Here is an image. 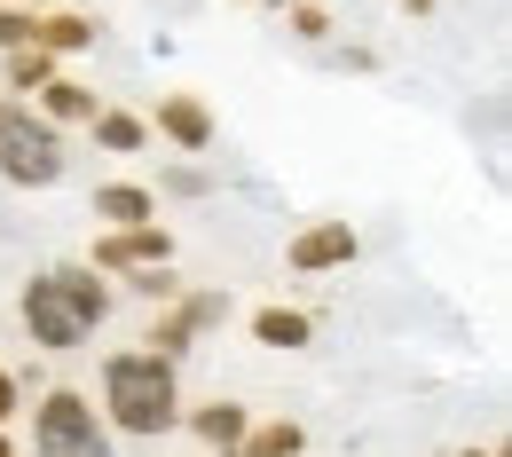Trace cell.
<instances>
[{"mask_svg": "<svg viewBox=\"0 0 512 457\" xmlns=\"http://www.w3.org/2000/svg\"><path fill=\"white\" fill-rule=\"evenodd\" d=\"M347 261H355V229H347V221H308V229L292 237V268H300V276L347 268Z\"/></svg>", "mask_w": 512, "mask_h": 457, "instance_id": "cell-5", "label": "cell"}, {"mask_svg": "<svg viewBox=\"0 0 512 457\" xmlns=\"http://www.w3.org/2000/svg\"><path fill=\"white\" fill-rule=\"evenodd\" d=\"M253 339H260V347H308L316 324H308L300 308H260V316H253Z\"/></svg>", "mask_w": 512, "mask_h": 457, "instance_id": "cell-11", "label": "cell"}, {"mask_svg": "<svg viewBox=\"0 0 512 457\" xmlns=\"http://www.w3.org/2000/svg\"><path fill=\"white\" fill-rule=\"evenodd\" d=\"M0 457H16V442H8V434H0Z\"/></svg>", "mask_w": 512, "mask_h": 457, "instance_id": "cell-19", "label": "cell"}, {"mask_svg": "<svg viewBox=\"0 0 512 457\" xmlns=\"http://www.w3.org/2000/svg\"><path fill=\"white\" fill-rule=\"evenodd\" d=\"M190 426H197V442H213V450H237V442L253 434V418H245V402H205V410H197Z\"/></svg>", "mask_w": 512, "mask_h": 457, "instance_id": "cell-10", "label": "cell"}, {"mask_svg": "<svg viewBox=\"0 0 512 457\" xmlns=\"http://www.w3.org/2000/svg\"><path fill=\"white\" fill-rule=\"evenodd\" d=\"M95 221H111V229H158V197L134 190V182H103L95 190Z\"/></svg>", "mask_w": 512, "mask_h": 457, "instance_id": "cell-7", "label": "cell"}, {"mask_svg": "<svg viewBox=\"0 0 512 457\" xmlns=\"http://www.w3.org/2000/svg\"><path fill=\"white\" fill-rule=\"evenodd\" d=\"M103 103H95V87H79V79H48L40 87V119L48 127H87Z\"/></svg>", "mask_w": 512, "mask_h": 457, "instance_id": "cell-9", "label": "cell"}, {"mask_svg": "<svg viewBox=\"0 0 512 457\" xmlns=\"http://www.w3.org/2000/svg\"><path fill=\"white\" fill-rule=\"evenodd\" d=\"M166 229H119V237H103L95 245V268H166Z\"/></svg>", "mask_w": 512, "mask_h": 457, "instance_id": "cell-6", "label": "cell"}, {"mask_svg": "<svg viewBox=\"0 0 512 457\" xmlns=\"http://www.w3.org/2000/svg\"><path fill=\"white\" fill-rule=\"evenodd\" d=\"M166 190H174V197H205V174H197V166H174V174H166Z\"/></svg>", "mask_w": 512, "mask_h": 457, "instance_id": "cell-17", "label": "cell"}, {"mask_svg": "<svg viewBox=\"0 0 512 457\" xmlns=\"http://www.w3.org/2000/svg\"><path fill=\"white\" fill-rule=\"evenodd\" d=\"M158 134H174L182 150H205V142H213V111H205L197 95H166V103H158Z\"/></svg>", "mask_w": 512, "mask_h": 457, "instance_id": "cell-8", "label": "cell"}, {"mask_svg": "<svg viewBox=\"0 0 512 457\" xmlns=\"http://www.w3.org/2000/svg\"><path fill=\"white\" fill-rule=\"evenodd\" d=\"M87 40H95V24H87V16H64V24H40V48H48V56H56V48H87Z\"/></svg>", "mask_w": 512, "mask_h": 457, "instance_id": "cell-15", "label": "cell"}, {"mask_svg": "<svg viewBox=\"0 0 512 457\" xmlns=\"http://www.w3.org/2000/svg\"><path fill=\"white\" fill-rule=\"evenodd\" d=\"M8 418H16V371L0 363V426H8Z\"/></svg>", "mask_w": 512, "mask_h": 457, "instance_id": "cell-18", "label": "cell"}, {"mask_svg": "<svg viewBox=\"0 0 512 457\" xmlns=\"http://www.w3.org/2000/svg\"><path fill=\"white\" fill-rule=\"evenodd\" d=\"M32 457H111V426H103V410L87 402V394H40V410H32Z\"/></svg>", "mask_w": 512, "mask_h": 457, "instance_id": "cell-4", "label": "cell"}, {"mask_svg": "<svg viewBox=\"0 0 512 457\" xmlns=\"http://www.w3.org/2000/svg\"><path fill=\"white\" fill-rule=\"evenodd\" d=\"M300 442H308L300 426H260V434L237 442V457H300Z\"/></svg>", "mask_w": 512, "mask_h": 457, "instance_id": "cell-12", "label": "cell"}, {"mask_svg": "<svg viewBox=\"0 0 512 457\" xmlns=\"http://www.w3.org/2000/svg\"><path fill=\"white\" fill-rule=\"evenodd\" d=\"M8 79H16V87H48V79H56V56H48V48H8Z\"/></svg>", "mask_w": 512, "mask_h": 457, "instance_id": "cell-14", "label": "cell"}, {"mask_svg": "<svg viewBox=\"0 0 512 457\" xmlns=\"http://www.w3.org/2000/svg\"><path fill=\"white\" fill-rule=\"evenodd\" d=\"M0 182H16V190H56L64 182V142L24 103H0Z\"/></svg>", "mask_w": 512, "mask_h": 457, "instance_id": "cell-3", "label": "cell"}, {"mask_svg": "<svg viewBox=\"0 0 512 457\" xmlns=\"http://www.w3.org/2000/svg\"><path fill=\"white\" fill-rule=\"evenodd\" d=\"M103 316H111V292L95 284V268H48V276L24 284V331L48 355H71Z\"/></svg>", "mask_w": 512, "mask_h": 457, "instance_id": "cell-1", "label": "cell"}, {"mask_svg": "<svg viewBox=\"0 0 512 457\" xmlns=\"http://www.w3.org/2000/svg\"><path fill=\"white\" fill-rule=\"evenodd\" d=\"M87 127H95L103 150H142V119H127V111H95Z\"/></svg>", "mask_w": 512, "mask_h": 457, "instance_id": "cell-13", "label": "cell"}, {"mask_svg": "<svg viewBox=\"0 0 512 457\" xmlns=\"http://www.w3.org/2000/svg\"><path fill=\"white\" fill-rule=\"evenodd\" d=\"M24 8H40V0H24Z\"/></svg>", "mask_w": 512, "mask_h": 457, "instance_id": "cell-21", "label": "cell"}, {"mask_svg": "<svg viewBox=\"0 0 512 457\" xmlns=\"http://www.w3.org/2000/svg\"><path fill=\"white\" fill-rule=\"evenodd\" d=\"M0 48H40V16L32 8H8L0 16Z\"/></svg>", "mask_w": 512, "mask_h": 457, "instance_id": "cell-16", "label": "cell"}, {"mask_svg": "<svg viewBox=\"0 0 512 457\" xmlns=\"http://www.w3.org/2000/svg\"><path fill=\"white\" fill-rule=\"evenodd\" d=\"M174 418H182L174 363H158V355H111L103 363V426H119V434H166Z\"/></svg>", "mask_w": 512, "mask_h": 457, "instance_id": "cell-2", "label": "cell"}, {"mask_svg": "<svg viewBox=\"0 0 512 457\" xmlns=\"http://www.w3.org/2000/svg\"><path fill=\"white\" fill-rule=\"evenodd\" d=\"M465 457H497V450H465Z\"/></svg>", "mask_w": 512, "mask_h": 457, "instance_id": "cell-20", "label": "cell"}]
</instances>
